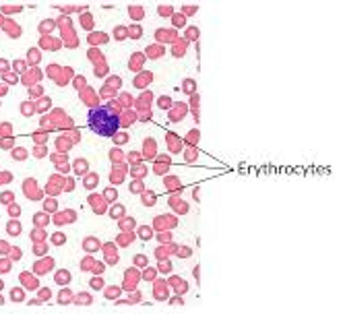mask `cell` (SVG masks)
<instances>
[{
	"label": "cell",
	"instance_id": "6da1fadb",
	"mask_svg": "<svg viewBox=\"0 0 343 314\" xmlns=\"http://www.w3.org/2000/svg\"><path fill=\"white\" fill-rule=\"evenodd\" d=\"M87 126L91 128V132L99 134V137H114L120 128V120L118 114L112 112L105 105L99 107H91L87 114Z\"/></svg>",
	"mask_w": 343,
	"mask_h": 314
},
{
	"label": "cell",
	"instance_id": "7a4b0ae2",
	"mask_svg": "<svg viewBox=\"0 0 343 314\" xmlns=\"http://www.w3.org/2000/svg\"><path fill=\"white\" fill-rule=\"evenodd\" d=\"M8 234L10 236H19L21 234V223L19 221H10L8 223Z\"/></svg>",
	"mask_w": 343,
	"mask_h": 314
},
{
	"label": "cell",
	"instance_id": "3957f363",
	"mask_svg": "<svg viewBox=\"0 0 343 314\" xmlns=\"http://www.w3.org/2000/svg\"><path fill=\"white\" fill-rule=\"evenodd\" d=\"M89 41H91V43H105V41H108V35H105V33H95V35L89 37Z\"/></svg>",
	"mask_w": 343,
	"mask_h": 314
},
{
	"label": "cell",
	"instance_id": "277c9868",
	"mask_svg": "<svg viewBox=\"0 0 343 314\" xmlns=\"http://www.w3.org/2000/svg\"><path fill=\"white\" fill-rule=\"evenodd\" d=\"M10 298H13L15 302H21L23 298H25V294H23V289H17V287H15V289L10 291Z\"/></svg>",
	"mask_w": 343,
	"mask_h": 314
},
{
	"label": "cell",
	"instance_id": "5b68a950",
	"mask_svg": "<svg viewBox=\"0 0 343 314\" xmlns=\"http://www.w3.org/2000/svg\"><path fill=\"white\" fill-rule=\"evenodd\" d=\"M159 271H161V273H170V271H172V262L161 258V264H159Z\"/></svg>",
	"mask_w": 343,
	"mask_h": 314
},
{
	"label": "cell",
	"instance_id": "8992f818",
	"mask_svg": "<svg viewBox=\"0 0 343 314\" xmlns=\"http://www.w3.org/2000/svg\"><path fill=\"white\" fill-rule=\"evenodd\" d=\"M91 287H93V289H101L103 287V279L101 277H93V279H91Z\"/></svg>",
	"mask_w": 343,
	"mask_h": 314
},
{
	"label": "cell",
	"instance_id": "52a82bcc",
	"mask_svg": "<svg viewBox=\"0 0 343 314\" xmlns=\"http://www.w3.org/2000/svg\"><path fill=\"white\" fill-rule=\"evenodd\" d=\"M174 205H176L174 209H176L178 213H188V205L184 203V200H182V203H174Z\"/></svg>",
	"mask_w": 343,
	"mask_h": 314
},
{
	"label": "cell",
	"instance_id": "ba28073f",
	"mask_svg": "<svg viewBox=\"0 0 343 314\" xmlns=\"http://www.w3.org/2000/svg\"><path fill=\"white\" fill-rule=\"evenodd\" d=\"M33 221L37 223V225H45V221H48V217H45L43 213H39V215H33Z\"/></svg>",
	"mask_w": 343,
	"mask_h": 314
},
{
	"label": "cell",
	"instance_id": "9c48e42d",
	"mask_svg": "<svg viewBox=\"0 0 343 314\" xmlns=\"http://www.w3.org/2000/svg\"><path fill=\"white\" fill-rule=\"evenodd\" d=\"M13 159L23 161V159H25V151H23V149H15V151H13Z\"/></svg>",
	"mask_w": 343,
	"mask_h": 314
},
{
	"label": "cell",
	"instance_id": "30bf717a",
	"mask_svg": "<svg viewBox=\"0 0 343 314\" xmlns=\"http://www.w3.org/2000/svg\"><path fill=\"white\" fill-rule=\"evenodd\" d=\"M186 52V41H182V46H176L174 48V56H182Z\"/></svg>",
	"mask_w": 343,
	"mask_h": 314
},
{
	"label": "cell",
	"instance_id": "8fae6325",
	"mask_svg": "<svg viewBox=\"0 0 343 314\" xmlns=\"http://www.w3.org/2000/svg\"><path fill=\"white\" fill-rule=\"evenodd\" d=\"M64 240H66V238H64L62 234H54V236H52V244H56V246L64 244Z\"/></svg>",
	"mask_w": 343,
	"mask_h": 314
},
{
	"label": "cell",
	"instance_id": "7c38bea8",
	"mask_svg": "<svg viewBox=\"0 0 343 314\" xmlns=\"http://www.w3.org/2000/svg\"><path fill=\"white\" fill-rule=\"evenodd\" d=\"M159 15H161V17H166V15H172V6H168V4H161V6H159Z\"/></svg>",
	"mask_w": 343,
	"mask_h": 314
},
{
	"label": "cell",
	"instance_id": "4fadbf2b",
	"mask_svg": "<svg viewBox=\"0 0 343 314\" xmlns=\"http://www.w3.org/2000/svg\"><path fill=\"white\" fill-rule=\"evenodd\" d=\"M27 56H29V62H37V60H39V52H37V50H29Z\"/></svg>",
	"mask_w": 343,
	"mask_h": 314
},
{
	"label": "cell",
	"instance_id": "5bb4252c",
	"mask_svg": "<svg viewBox=\"0 0 343 314\" xmlns=\"http://www.w3.org/2000/svg\"><path fill=\"white\" fill-rule=\"evenodd\" d=\"M174 23H176V27H184V17H182V15H176V17H174Z\"/></svg>",
	"mask_w": 343,
	"mask_h": 314
},
{
	"label": "cell",
	"instance_id": "9a60e30c",
	"mask_svg": "<svg viewBox=\"0 0 343 314\" xmlns=\"http://www.w3.org/2000/svg\"><path fill=\"white\" fill-rule=\"evenodd\" d=\"M186 289H188V283H186V281H182V283L178 285V289H176V291L182 296V294H186Z\"/></svg>",
	"mask_w": 343,
	"mask_h": 314
},
{
	"label": "cell",
	"instance_id": "2e32d148",
	"mask_svg": "<svg viewBox=\"0 0 343 314\" xmlns=\"http://www.w3.org/2000/svg\"><path fill=\"white\" fill-rule=\"evenodd\" d=\"M43 209H45V211H54V209H56V203H54V200H45Z\"/></svg>",
	"mask_w": 343,
	"mask_h": 314
},
{
	"label": "cell",
	"instance_id": "e0dca14e",
	"mask_svg": "<svg viewBox=\"0 0 343 314\" xmlns=\"http://www.w3.org/2000/svg\"><path fill=\"white\" fill-rule=\"evenodd\" d=\"M178 254H180V258H188V256H190V250H188V248H180Z\"/></svg>",
	"mask_w": 343,
	"mask_h": 314
},
{
	"label": "cell",
	"instance_id": "ac0fdd59",
	"mask_svg": "<svg viewBox=\"0 0 343 314\" xmlns=\"http://www.w3.org/2000/svg\"><path fill=\"white\" fill-rule=\"evenodd\" d=\"M143 277H145V279H153V277H155V269H151V267H149L147 271H145V275H143Z\"/></svg>",
	"mask_w": 343,
	"mask_h": 314
},
{
	"label": "cell",
	"instance_id": "d6986e66",
	"mask_svg": "<svg viewBox=\"0 0 343 314\" xmlns=\"http://www.w3.org/2000/svg\"><path fill=\"white\" fill-rule=\"evenodd\" d=\"M112 182H116V184L122 182V174H120V172H114V174H112Z\"/></svg>",
	"mask_w": 343,
	"mask_h": 314
},
{
	"label": "cell",
	"instance_id": "ffe728a7",
	"mask_svg": "<svg viewBox=\"0 0 343 314\" xmlns=\"http://www.w3.org/2000/svg\"><path fill=\"white\" fill-rule=\"evenodd\" d=\"M114 137H116V143H118V145L126 143V134H118V132H116V134H114Z\"/></svg>",
	"mask_w": 343,
	"mask_h": 314
},
{
	"label": "cell",
	"instance_id": "44dd1931",
	"mask_svg": "<svg viewBox=\"0 0 343 314\" xmlns=\"http://www.w3.org/2000/svg\"><path fill=\"white\" fill-rule=\"evenodd\" d=\"M141 238L149 240V238H151V230H149V227H143V230H141Z\"/></svg>",
	"mask_w": 343,
	"mask_h": 314
},
{
	"label": "cell",
	"instance_id": "7402d4cb",
	"mask_svg": "<svg viewBox=\"0 0 343 314\" xmlns=\"http://www.w3.org/2000/svg\"><path fill=\"white\" fill-rule=\"evenodd\" d=\"M170 103H172V101H170L168 97H161V99H159V105H161L163 110H168V105H170Z\"/></svg>",
	"mask_w": 343,
	"mask_h": 314
},
{
	"label": "cell",
	"instance_id": "603a6c76",
	"mask_svg": "<svg viewBox=\"0 0 343 314\" xmlns=\"http://www.w3.org/2000/svg\"><path fill=\"white\" fill-rule=\"evenodd\" d=\"M15 10L19 13V10H23V8H21V6H4V13H15Z\"/></svg>",
	"mask_w": 343,
	"mask_h": 314
},
{
	"label": "cell",
	"instance_id": "cb8c5ba5",
	"mask_svg": "<svg viewBox=\"0 0 343 314\" xmlns=\"http://www.w3.org/2000/svg\"><path fill=\"white\" fill-rule=\"evenodd\" d=\"M21 213V207L19 205H10V215H19Z\"/></svg>",
	"mask_w": 343,
	"mask_h": 314
},
{
	"label": "cell",
	"instance_id": "d4e9b609",
	"mask_svg": "<svg viewBox=\"0 0 343 314\" xmlns=\"http://www.w3.org/2000/svg\"><path fill=\"white\" fill-rule=\"evenodd\" d=\"M110 157H112V159H114V161H116V159H120V157H122V155H120V151H116V149H114V151L110 153Z\"/></svg>",
	"mask_w": 343,
	"mask_h": 314
},
{
	"label": "cell",
	"instance_id": "484cf974",
	"mask_svg": "<svg viewBox=\"0 0 343 314\" xmlns=\"http://www.w3.org/2000/svg\"><path fill=\"white\" fill-rule=\"evenodd\" d=\"M184 13H186V15H194V13H196V6H184Z\"/></svg>",
	"mask_w": 343,
	"mask_h": 314
},
{
	"label": "cell",
	"instance_id": "4316f807",
	"mask_svg": "<svg viewBox=\"0 0 343 314\" xmlns=\"http://www.w3.org/2000/svg\"><path fill=\"white\" fill-rule=\"evenodd\" d=\"M77 170H79V172L87 170V161H77Z\"/></svg>",
	"mask_w": 343,
	"mask_h": 314
},
{
	"label": "cell",
	"instance_id": "83f0119b",
	"mask_svg": "<svg viewBox=\"0 0 343 314\" xmlns=\"http://www.w3.org/2000/svg\"><path fill=\"white\" fill-rule=\"evenodd\" d=\"M170 304H172V306H180V304L184 306V302H182V298H174V300H172Z\"/></svg>",
	"mask_w": 343,
	"mask_h": 314
},
{
	"label": "cell",
	"instance_id": "f1b7e54d",
	"mask_svg": "<svg viewBox=\"0 0 343 314\" xmlns=\"http://www.w3.org/2000/svg\"><path fill=\"white\" fill-rule=\"evenodd\" d=\"M6 93H8V87H6V85H0V97L6 95Z\"/></svg>",
	"mask_w": 343,
	"mask_h": 314
},
{
	"label": "cell",
	"instance_id": "f546056e",
	"mask_svg": "<svg viewBox=\"0 0 343 314\" xmlns=\"http://www.w3.org/2000/svg\"><path fill=\"white\" fill-rule=\"evenodd\" d=\"M68 300V291H62V294H60V304H64Z\"/></svg>",
	"mask_w": 343,
	"mask_h": 314
},
{
	"label": "cell",
	"instance_id": "4dcf8cb0",
	"mask_svg": "<svg viewBox=\"0 0 343 314\" xmlns=\"http://www.w3.org/2000/svg\"><path fill=\"white\" fill-rule=\"evenodd\" d=\"M128 157H130V161H139V159H141V155H139V153H130Z\"/></svg>",
	"mask_w": 343,
	"mask_h": 314
},
{
	"label": "cell",
	"instance_id": "1f68e13d",
	"mask_svg": "<svg viewBox=\"0 0 343 314\" xmlns=\"http://www.w3.org/2000/svg\"><path fill=\"white\" fill-rule=\"evenodd\" d=\"M130 33H132L134 37H139V35H141V27H134V29H130Z\"/></svg>",
	"mask_w": 343,
	"mask_h": 314
},
{
	"label": "cell",
	"instance_id": "d6a6232c",
	"mask_svg": "<svg viewBox=\"0 0 343 314\" xmlns=\"http://www.w3.org/2000/svg\"><path fill=\"white\" fill-rule=\"evenodd\" d=\"M13 258H15V260H19V258H21V250H19V248H17V250H13Z\"/></svg>",
	"mask_w": 343,
	"mask_h": 314
},
{
	"label": "cell",
	"instance_id": "836d02e7",
	"mask_svg": "<svg viewBox=\"0 0 343 314\" xmlns=\"http://www.w3.org/2000/svg\"><path fill=\"white\" fill-rule=\"evenodd\" d=\"M2 304H4V298H2V296H0V306H2Z\"/></svg>",
	"mask_w": 343,
	"mask_h": 314
},
{
	"label": "cell",
	"instance_id": "e575fe53",
	"mask_svg": "<svg viewBox=\"0 0 343 314\" xmlns=\"http://www.w3.org/2000/svg\"><path fill=\"white\" fill-rule=\"evenodd\" d=\"M2 287H4V283H2V279H0V289H2Z\"/></svg>",
	"mask_w": 343,
	"mask_h": 314
}]
</instances>
